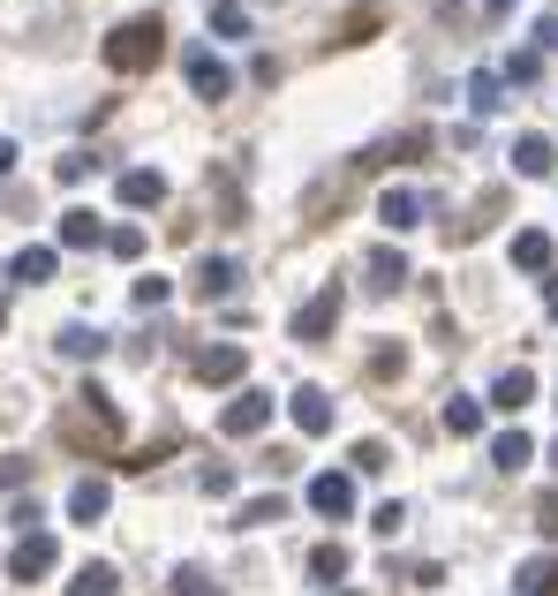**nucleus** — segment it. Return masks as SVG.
<instances>
[{
	"label": "nucleus",
	"mask_w": 558,
	"mask_h": 596,
	"mask_svg": "<svg viewBox=\"0 0 558 596\" xmlns=\"http://www.w3.org/2000/svg\"><path fill=\"white\" fill-rule=\"evenodd\" d=\"M309 574H317V582H340V574H347V551H340V544H317V551H309Z\"/></svg>",
	"instance_id": "obj_30"
},
{
	"label": "nucleus",
	"mask_w": 558,
	"mask_h": 596,
	"mask_svg": "<svg viewBox=\"0 0 558 596\" xmlns=\"http://www.w3.org/2000/svg\"><path fill=\"white\" fill-rule=\"evenodd\" d=\"M551 460H558V446H551Z\"/></svg>",
	"instance_id": "obj_45"
},
{
	"label": "nucleus",
	"mask_w": 558,
	"mask_h": 596,
	"mask_svg": "<svg viewBox=\"0 0 558 596\" xmlns=\"http://www.w3.org/2000/svg\"><path fill=\"white\" fill-rule=\"evenodd\" d=\"M114 196H122L129 212H158V204H166V174H158V166H129V174L114 181Z\"/></svg>",
	"instance_id": "obj_9"
},
{
	"label": "nucleus",
	"mask_w": 558,
	"mask_h": 596,
	"mask_svg": "<svg viewBox=\"0 0 558 596\" xmlns=\"http://www.w3.org/2000/svg\"><path fill=\"white\" fill-rule=\"evenodd\" d=\"M158 61H166V23L158 15H129V23L106 30V68L114 76H151Z\"/></svg>",
	"instance_id": "obj_1"
},
{
	"label": "nucleus",
	"mask_w": 558,
	"mask_h": 596,
	"mask_svg": "<svg viewBox=\"0 0 558 596\" xmlns=\"http://www.w3.org/2000/svg\"><path fill=\"white\" fill-rule=\"evenodd\" d=\"M166 295H174L166 280H137V309H166Z\"/></svg>",
	"instance_id": "obj_38"
},
{
	"label": "nucleus",
	"mask_w": 558,
	"mask_h": 596,
	"mask_svg": "<svg viewBox=\"0 0 558 596\" xmlns=\"http://www.w3.org/2000/svg\"><path fill=\"white\" fill-rule=\"evenodd\" d=\"M536 53H558V15H544V23H536Z\"/></svg>",
	"instance_id": "obj_40"
},
{
	"label": "nucleus",
	"mask_w": 558,
	"mask_h": 596,
	"mask_svg": "<svg viewBox=\"0 0 558 596\" xmlns=\"http://www.w3.org/2000/svg\"><path fill=\"white\" fill-rule=\"evenodd\" d=\"M468 106H475V114H498V106H506V76H498V68H475V76H468Z\"/></svg>",
	"instance_id": "obj_20"
},
{
	"label": "nucleus",
	"mask_w": 558,
	"mask_h": 596,
	"mask_svg": "<svg viewBox=\"0 0 558 596\" xmlns=\"http://www.w3.org/2000/svg\"><path fill=\"white\" fill-rule=\"evenodd\" d=\"M234 280H242V265H234V257H204L196 295H204V302H227V295H234Z\"/></svg>",
	"instance_id": "obj_17"
},
{
	"label": "nucleus",
	"mask_w": 558,
	"mask_h": 596,
	"mask_svg": "<svg viewBox=\"0 0 558 596\" xmlns=\"http://www.w3.org/2000/svg\"><path fill=\"white\" fill-rule=\"evenodd\" d=\"M30 483V460L23 453H0V491H23Z\"/></svg>",
	"instance_id": "obj_35"
},
{
	"label": "nucleus",
	"mask_w": 558,
	"mask_h": 596,
	"mask_svg": "<svg viewBox=\"0 0 558 596\" xmlns=\"http://www.w3.org/2000/svg\"><path fill=\"white\" fill-rule=\"evenodd\" d=\"M174 596H219V589H212L196 567H181V574H174Z\"/></svg>",
	"instance_id": "obj_36"
},
{
	"label": "nucleus",
	"mask_w": 558,
	"mask_h": 596,
	"mask_svg": "<svg viewBox=\"0 0 558 596\" xmlns=\"http://www.w3.org/2000/svg\"><path fill=\"white\" fill-rule=\"evenodd\" d=\"M68 596H122V574H114L106 559H91V567H76V582H68Z\"/></svg>",
	"instance_id": "obj_22"
},
{
	"label": "nucleus",
	"mask_w": 558,
	"mask_h": 596,
	"mask_svg": "<svg viewBox=\"0 0 558 596\" xmlns=\"http://www.w3.org/2000/svg\"><path fill=\"white\" fill-rule=\"evenodd\" d=\"M287 416H294L302 439H325L332 431V393L325 385H302V393H287Z\"/></svg>",
	"instance_id": "obj_7"
},
{
	"label": "nucleus",
	"mask_w": 558,
	"mask_h": 596,
	"mask_svg": "<svg viewBox=\"0 0 558 596\" xmlns=\"http://www.w3.org/2000/svg\"><path fill=\"white\" fill-rule=\"evenodd\" d=\"M212 30H219V38H250V8H242V0H219V8H212Z\"/></svg>",
	"instance_id": "obj_27"
},
{
	"label": "nucleus",
	"mask_w": 558,
	"mask_h": 596,
	"mask_svg": "<svg viewBox=\"0 0 558 596\" xmlns=\"http://www.w3.org/2000/svg\"><path fill=\"white\" fill-rule=\"evenodd\" d=\"M529 401H536V370H506V378L491 385V408H498V416H521Z\"/></svg>",
	"instance_id": "obj_11"
},
{
	"label": "nucleus",
	"mask_w": 558,
	"mask_h": 596,
	"mask_svg": "<svg viewBox=\"0 0 558 596\" xmlns=\"http://www.w3.org/2000/svg\"><path fill=\"white\" fill-rule=\"evenodd\" d=\"M38 521H46V513H38V498H15V506H8V529H23V536H38Z\"/></svg>",
	"instance_id": "obj_33"
},
{
	"label": "nucleus",
	"mask_w": 558,
	"mask_h": 596,
	"mask_svg": "<svg viewBox=\"0 0 558 596\" xmlns=\"http://www.w3.org/2000/svg\"><path fill=\"white\" fill-rule=\"evenodd\" d=\"M378 23H385V8H378V0H370V8H355V15L340 23V46H363V38H370Z\"/></svg>",
	"instance_id": "obj_28"
},
{
	"label": "nucleus",
	"mask_w": 558,
	"mask_h": 596,
	"mask_svg": "<svg viewBox=\"0 0 558 596\" xmlns=\"http://www.w3.org/2000/svg\"><path fill=\"white\" fill-rule=\"evenodd\" d=\"M234 521H242V529H272V521H287V498H242Z\"/></svg>",
	"instance_id": "obj_26"
},
{
	"label": "nucleus",
	"mask_w": 558,
	"mask_h": 596,
	"mask_svg": "<svg viewBox=\"0 0 558 596\" xmlns=\"http://www.w3.org/2000/svg\"><path fill=\"white\" fill-rule=\"evenodd\" d=\"M8 272H15V280H23V288H46V280H53V272H61V250H23V257H15V265H8Z\"/></svg>",
	"instance_id": "obj_21"
},
{
	"label": "nucleus",
	"mask_w": 558,
	"mask_h": 596,
	"mask_svg": "<svg viewBox=\"0 0 558 596\" xmlns=\"http://www.w3.org/2000/svg\"><path fill=\"white\" fill-rule=\"evenodd\" d=\"M347 460H355V475H385V468H393V453H385V439H363V446L347 453Z\"/></svg>",
	"instance_id": "obj_29"
},
{
	"label": "nucleus",
	"mask_w": 558,
	"mask_h": 596,
	"mask_svg": "<svg viewBox=\"0 0 558 596\" xmlns=\"http://www.w3.org/2000/svg\"><path fill=\"white\" fill-rule=\"evenodd\" d=\"M378 219H385L393 234H408V227H422V196L416 189H385V196H378Z\"/></svg>",
	"instance_id": "obj_13"
},
{
	"label": "nucleus",
	"mask_w": 558,
	"mask_h": 596,
	"mask_svg": "<svg viewBox=\"0 0 558 596\" xmlns=\"http://www.w3.org/2000/svg\"><path fill=\"white\" fill-rule=\"evenodd\" d=\"M106 250H114L122 265H137V257H143V234H137V227H114V234H106Z\"/></svg>",
	"instance_id": "obj_31"
},
{
	"label": "nucleus",
	"mask_w": 558,
	"mask_h": 596,
	"mask_svg": "<svg viewBox=\"0 0 558 596\" xmlns=\"http://www.w3.org/2000/svg\"><path fill=\"white\" fill-rule=\"evenodd\" d=\"M551 234H544V227H521V234H513V265H521V272H551Z\"/></svg>",
	"instance_id": "obj_16"
},
{
	"label": "nucleus",
	"mask_w": 558,
	"mask_h": 596,
	"mask_svg": "<svg viewBox=\"0 0 558 596\" xmlns=\"http://www.w3.org/2000/svg\"><path fill=\"white\" fill-rule=\"evenodd\" d=\"M551 166H558L551 137H513V174H521V181H544Z\"/></svg>",
	"instance_id": "obj_12"
},
{
	"label": "nucleus",
	"mask_w": 558,
	"mask_h": 596,
	"mask_svg": "<svg viewBox=\"0 0 558 596\" xmlns=\"http://www.w3.org/2000/svg\"><path fill=\"white\" fill-rule=\"evenodd\" d=\"M265 423H272V393H234V401L219 408V431H227V439H257Z\"/></svg>",
	"instance_id": "obj_6"
},
{
	"label": "nucleus",
	"mask_w": 558,
	"mask_h": 596,
	"mask_svg": "<svg viewBox=\"0 0 558 596\" xmlns=\"http://www.w3.org/2000/svg\"><path fill=\"white\" fill-rule=\"evenodd\" d=\"M401 521H408V506H401V498H385V506L370 513V529H378V536H401Z\"/></svg>",
	"instance_id": "obj_34"
},
{
	"label": "nucleus",
	"mask_w": 558,
	"mask_h": 596,
	"mask_svg": "<svg viewBox=\"0 0 558 596\" xmlns=\"http://www.w3.org/2000/svg\"><path fill=\"white\" fill-rule=\"evenodd\" d=\"M513 589L521 596H558V559H529V567L513 574Z\"/></svg>",
	"instance_id": "obj_24"
},
{
	"label": "nucleus",
	"mask_w": 558,
	"mask_h": 596,
	"mask_svg": "<svg viewBox=\"0 0 558 596\" xmlns=\"http://www.w3.org/2000/svg\"><path fill=\"white\" fill-rule=\"evenodd\" d=\"M61 355H76V363H99V355H106V332H91V325H68V332H61Z\"/></svg>",
	"instance_id": "obj_25"
},
{
	"label": "nucleus",
	"mask_w": 558,
	"mask_h": 596,
	"mask_svg": "<svg viewBox=\"0 0 558 596\" xmlns=\"http://www.w3.org/2000/svg\"><path fill=\"white\" fill-rule=\"evenodd\" d=\"M536 68H544V53L529 46V53H513V61H506V84H536Z\"/></svg>",
	"instance_id": "obj_32"
},
{
	"label": "nucleus",
	"mask_w": 558,
	"mask_h": 596,
	"mask_svg": "<svg viewBox=\"0 0 558 596\" xmlns=\"http://www.w3.org/2000/svg\"><path fill=\"white\" fill-rule=\"evenodd\" d=\"M309 506H317L325 521H347V513H355V475H340V468L309 475Z\"/></svg>",
	"instance_id": "obj_8"
},
{
	"label": "nucleus",
	"mask_w": 558,
	"mask_h": 596,
	"mask_svg": "<svg viewBox=\"0 0 558 596\" xmlns=\"http://www.w3.org/2000/svg\"><path fill=\"white\" fill-rule=\"evenodd\" d=\"M61 242H68V250H99V242H106L99 212H84V204H76V212H61Z\"/></svg>",
	"instance_id": "obj_18"
},
{
	"label": "nucleus",
	"mask_w": 558,
	"mask_h": 596,
	"mask_svg": "<svg viewBox=\"0 0 558 596\" xmlns=\"http://www.w3.org/2000/svg\"><path fill=\"white\" fill-rule=\"evenodd\" d=\"M181 76H189V91H196V99H212V106H219V99L234 91V76H227V61H212L204 46H181Z\"/></svg>",
	"instance_id": "obj_4"
},
{
	"label": "nucleus",
	"mask_w": 558,
	"mask_h": 596,
	"mask_svg": "<svg viewBox=\"0 0 558 596\" xmlns=\"http://www.w3.org/2000/svg\"><path fill=\"white\" fill-rule=\"evenodd\" d=\"M61 439H84V446H114L122 439V408L106 385H84L76 393V423H61Z\"/></svg>",
	"instance_id": "obj_2"
},
{
	"label": "nucleus",
	"mask_w": 558,
	"mask_h": 596,
	"mask_svg": "<svg viewBox=\"0 0 558 596\" xmlns=\"http://www.w3.org/2000/svg\"><path fill=\"white\" fill-rule=\"evenodd\" d=\"M544 309H551V325H558V280H551V288H544Z\"/></svg>",
	"instance_id": "obj_43"
},
{
	"label": "nucleus",
	"mask_w": 558,
	"mask_h": 596,
	"mask_svg": "<svg viewBox=\"0 0 558 596\" xmlns=\"http://www.w3.org/2000/svg\"><path fill=\"white\" fill-rule=\"evenodd\" d=\"M53 559H61V544H53V536H23V544H15V559H8V574H15V582H38V574H53Z\"/></svg>",
	"instance_id": "obj_10"
},
{
	"label": "nucleus",
	"mask_w": 558,
	"mask_h": 596,
	"mask_svg": "<svg viewBox=\"0 0 558 596\" xmlns=\"http://www.w3.org/2000/svg\"><path fill=\"white\" fill-rule=\"evenodd\" d=\"M370 370H378V378H401V370H408V355H401V347H378V355H370Z\"/></svg>",
	"instance_id": "obj_37"
},
{
	"label": "nucleus",
	"mask_w": 558,
	"mask_h": 596,
	"mask_svg": "<svg viewBox=\"0 0 558 596\" xmlns=\"http://www.w3.org/2000/svg\"><path fill=\"white\" fill-rule=\"evenodd\" d=\"M529 460H536L529 431H498V439H491V468H498V475H521Z\"/></svg>",
	"instance_id": "obj_14"
},
{
	"label": "nucleus",
	"mask_w": 558,
	"mask_h": 596,
	"mask_svg": "<svg viewBox=\"0 0 558 596\" xmlns=\"http://www.w3.org/2000/svg\"><path fill=\"white\" fill-rule=\"evenodd\" d=\"M189 370H196V385H234V378L250 370V347H242V340H219V347H204Z\"/></svg>",
	"instance_id": "obj_5"
},
{
	"label": "nucleus",
	"mask_w": 558,
	"mask_h": 596,
	"mask_svg": "<svg viewBox=\"0 0 558 596\" xmlns=\"http://www.w3.org/2000/svg\"><path fill=\"white\" fill-rule=\"evenodd\" d=\"M0 332H8V309H0Z\"/></svg>",
	"instance_id": "obj_44"
},
{
	"label": "nucleus",
	"mask_w": 558,
	"mask_h": 596,
	"mask_svg": "<svg viewBox=\"0 0 558 596\" xmlns=\"http://www.w3.org/2000/svg\"><path fill=\"white\" fill-rule=\"evenodd\" d=\"M340 309H347V288H340V280H325L317 295L294 309V340H302V347H325V340H332V325H340Z\"/></svg>",
	"instance_id": "obj_3"
},
{
	"label": "nucleus",
	"mask_w": 558,
	"mask_h": 596,
	"mask_svg": "<svg viewBox=\"0 0 558 596\" xmlns=\"http://www.w3.org/2000/svg\"><path fill=\"white\" fill-rule=\"evenodd\" d=\"M15 174V137H0V181Z\"/></svg>",
	"instance_id": "obj_42"
},
{
	"label": "nucleus",
	"mask_w": 558,
	"mask_h": 596,
	"mask_svg": "<svg viewBox=\"0 0 558 596\" xmlns=\"http://www.w3.org/2000/svg\"><path fill=\"white\" fill-rule=\"evenodd\" d=\"M106 506H114V491H106V483H99V475H84V483H76V491H68V513H76V521H84V529H91V521H106Z\"/></svg>",
	"instance_id": "obj_15"
},
{
	"label": "nucleus",
	"mask_w": 558,
	"mask_h": 596,
	"mask_svg": "<svg viewBox=\"0 0 558 596\" xmlns=\"http://www.w3.org/2000/svg\"><path fill=\"white\" fill-rule=\"evenodd\" d=\"M445 431H453V439H475V431H483V401L453 393V401H445Z\"/></svg>",
	"instance_id": "obj_23"
},
{
	"label": "nucleus",
	"mask_w": 558,
	"mask_h": 596,
	"mask_svg": "<svg viewBox=\"0 0 558 596\" xmlns=\"http://www.w3.org/2000/svg\"><path fill=\"white\" fill-rule=\"evenodd\" d=\"M363 272H370V295H393V288L408 280V257H401V250H370Z\"/></svg>",
	"instance_id": "obj_19"
},
{
	"label": "nucleus",
	"mask_w": 558,
	"mask_h": 596,
	"mask_svg": "<svg viewBox=\"0 0 558 596\" xmlns=\"http://www.w3.org/2000/svg\"><path fill=\"white\" fill-rule=\"evenodd\" d=\"M536 529H544V536H558V491L544 498V506H536Z\"/></svg>",
	"instance_id": "obj_41"
},
{
	"label": "nucleus",
	"mask_w": 558,
	"mask_h": 596,
	"mask_svg": "<svg viewBox=\"0 0 558 596\" xmlns=\"http://www.w3.org/2000/svg\"><path fill=\"white\" fill-rule=\"evenodd\" d=\"M53 174H61V181H84V174H91V151H68V158H61Z\"/></svg>",
	"instance_id": "obj_39"
}]
</instances>
